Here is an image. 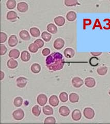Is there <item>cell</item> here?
I'll list each match as a JSON object with an SVG mask.
<instances>
[{"instance_id": "cell-16", "label": "cell", "mask_w": 110, "mask_h": 124, "mask_svg": "<svg viewBox=\"0 0 110 124\" xmlns=\"http://www.w3.org/2000/svg\"><path fill=\"white\" fill-rule=\"evenodd\" d=\"M20 54V51L17 49H13L11 50L9 52V56L11 59H17L19 58Z\"/></svg>"}, {"instance_id": "cell-22", "label": "cell", "mask_w": 110, "mask_h": 124, "mask_svg": "<svg viewBox=\"0 0 110 124\" xmlns=\"http://www.w3.org/2000/svg\"><path fill=\"white\" fill-rule=\"evenodd\" d=\"M47 30L50 33L53 34H56L58 31L57 26L53 23H50L47 25Z\"/></svg>"}, {"instance_id": "cell-36", "label": "cell", "mask_w": 110, "mask_h": 124, "mask_svg": "<svg viewBox=\"0 0 110 124\" xmlns=\"http://www.w3.org/2000/svg\"><path fill=\"white\" fill-rule=\"evenodd\" d=\"M56 123V119L53 116H50V117H47L44 121L45 124H55Z\"/></svg>"}, {"instance_id": "cell-39", "label": "cell", "mask_w": 110, "mask_h": 124, "mask_svg": "<svg viewBox=\"0 0 110 124\" xmlns=\"http://www.w3.org/2000/svg\"><path fill=\"white\" fill-rule=\"evenodd\" d=\"M1 55H5L7 51V49L6 47V46L4 45H1Z\"/></svg>"}, {"instance_id": "cell-14", "label": "cell", "mask_w": 110, "mask_h": 124, "mask_svg": "<svg viewBox=\"0 0 110 124\" xmlns=\"http://www.w3.org/2000/svg\"><path fill=\"white\" fill-rule=\"evenodd\" d=\"M49 102L51 106L55 107L57 106L59 104V99L57 96L56 95H52L50 97Z\"/></svg>"}, {"instance_id": "cell-30", "label": "cell", "mask_w": 110, "mask_h": 124, "mask_svg": "<svg viewBox=\"0 0 110 124\" xmlns=\"http://www.w3.org/2000/svg\"><path fill=\"white\" fill-rule=\"evenodd\" d=\"M108 68L106 66H102L99 67L97 69V72L100 76H104L108 72Z\"/></svg>"}, {"instance_id": "cell-18", "label": "cell", "mask_w": 110, "mask_h": 124, "mask_svg": "<svg viewBox=\"0 0 110 124\" xmlns=\"http://www.w3.org/2000/svg\"><path fill=\"white\" fill-rule=\"evenodd\" d=\"M54 22L58 26H63L65 23V19L62 16H58L54 18Z\"/></svg>"}, {"instance_id": "cell-10", "label": "cell", "mask_w": 110, "mask_h": 124, "mask_svg": "<svg viewBox=\"0 0 110 124\" xmlns=\"http://www.w3.org/2000/svg\"><path fill=\"white\" fill-rule=\"evenodd\" d=\"M64 54L65 56L67 59H71L75 54L74 50L71 48H67L65 49L64 51Z\"/></svg>"}, {"instance_id": "cell-15", "label": "cell", "mask_w": 110, "mask_h": 124, "mask_svg": "<svg viewBox=\"0 0 110 124\" xmlns=\"http://www.w3.org/2000/svg\"><path fill=\"white\" fill-rule=\"evenodd\" d=\"M72 118L73 120L75 121H78L80 120V119L82 117V114L81 111L78 110V109H76L73 111L72 112Z\"/></svg>"}, {"instance_id": "cell-35", "label": "cell", "mask_w": 110, "mask_h": 124, "mask_svg": "<svg viewBox=\"0 0 110 124\" xmlns=\"http://www.w3.org/2000/svg\"><path fill=\"white\" fill-rule=\"evenodd\" d=\"M38 49L39 48L37 47V46L34 43L30 44L29 46V51L32 53H36L38 51Z\"/></svg>"}, {"instance_id": "cell-19", "label": "cell", "mask_w": 110, "mask_h": 124, "mask_svg": "<svg viewBox=\"0 0 110 124\" xmlns=\"http://www.w3.org/2000/svg\"><path fill=\"white\" fill-rule=\"evenodd\" d=\"M77 14L73 11H70L67 13L66 15V18L67 20L70 22H72L74 21L77 18Z\"/></svg>"}, {"instance_id": "cell-6", "label": "cell", "mask_w": 110, "mask_h": 124, "mask_svg": "<svg viewBox=\"0 0 110 124\" xmlns=\"http://www.w3.org/2000/svg\"><path fill=\"white\" fill-rule=\"evenodd\" d=\"M72 84L74 87L79 88L83 85L84 81L80 78L76 77L72 79Z\"/></svg>"}, {"instance_id": "cell-23", "label": "cell", "mask_w": 110, "mask_h": 124, "mask_svg": "<svg viewBox=\"0 0 110 124\" xmlns=\"http://www.w3.org/2000/svg\"><path fill=\"white\" fill-rule=\"evenodd\" d=\"M18 17L17 14L14 11H10L7 14L6 18L8 20H14Z\"/></svg>"}, {"instance_id": "cell-17", "label": "cell", "mask_w": 110, "mask_h": 124, "mask_svg": "<svg viewBox=\"0 0 110 124\" xmlns=\"http://www.w3.org/2000/svg\"><path fill=\"white\" fill-rule=\"evenodd\" d=\"M7 66L10 69H15L18 66V63L14 59H10L7 61Z\"/></svg>"}, {"instance_id": "cell-20", "label": "cell", "mask_w": 110, "mask_h": 124, "mask_svg": "<svg viewBox=\"0 0 110 124\" xmlns=\"http://www.w3.org/2000/svg\"><path fill=\"white\" fill-rule=\"evenodd\" d=\"M31 59V55L29 52L27 51H23L21 54V59L24 62H27L30 61Z\"/></svg>"}, {"instance_id": "cell-43", "label": "cell", "mask_w": 110, "mask_h": 124, "mask_svg": "<svg viewBox=\"0 0 110 124\" xmlns=\"http://www.w3.org/2000/svg\"><path fill=\"white\" fill-rule=\"evenodd\" d=\"M109 95H110V90H109Z\"/></svg>"}, {"instance_id": "cell-1", "label": "cell", "mask_w": 110, "mask_h": 124, "mask_svg": "<svg viewBox=\"0 0 110 124\" xmlns=\"http://www.w3.org/2000/svg\"><path fill=\"white\" fill-rule=\"evenodd\" d=\"M46 63L47 67L50 70H60L64 66L63 56L59 52H53L47 57Z\"/></svg>"}, {"instance_id": "cell-7", "label": "cell", "mask_w": 110, "mask_h": 124, "mask_svg": "<svg viewBox=\"0 0 110 124\" xmlns=\"http://www.w3.org/2000/svg\"><path fill=\"white\" fill-rule=\"evenodd\" d=\"M27 79L26 78L20 77H19L16 80L17 86L19 88H23L24 87L27 83Z\"/></svg>"}, {"instance_id": "cell-28", "label": "cell", "mask_w": 110, "mask_h": 124, "mask_svg": "<svg viewBox=\"0 0 110 124\" xmlns=\"http://www.w3.org/2000/svg\"><path fill=\"white\" fill-rule=\"evenodd\" d=\"M17 5V3L16 0H8L6 2V6L8 9H13L15 8Z\"/></svg>"}, {"instance_id": "cell-5", "label": "cell", "mask_w": 110, "mask_h": 124, "mask_svg": "<svg viewBox=\"0 0 110 124\" xmlns=\"http://www.w3.org/2000/svg\"><path fill=\"white\" fill-rule=\"evenodd\" d=\"M48 101V98L46 95L41 94L37 97V102L40 106H44Z\"/></svg>"}, {"instance_id": "cell-40", "label": "cell", "mask_w": 110, "mask_h": 124, "mask_svg": "<svg viewBox=\"0 0 110 124\" xmlns=\"http://www.w3.org/2000/svg\"><path fill=\"white\" fill-rule=\"evenodd\" d=\"M50 52H51V51H50V49L47 48L44 49L42 51V54H43V55L45 56H47L49 55L50 54Z\"/></svg>"}, {"instance_id": "cell-25", "label": "cell", "mask_w": 110, "mask_h": 124, "mask_svg": "<svg viewBox=\"0 0 110 124\" xmlns=\"http://www.w3.org/2000/svg\"><path fill=\"white\" fill-rule=\"evenodd\" d=\"M79 100V96L76 93H72L69 95V101L71 103L78 102Z\"/></svg>"}, {"instance_id": "cell-31", "label": "cell", "mask_w": 110, "mask_h": 124, "mask_svg": "<svg viewBox=\"0 0 110 124\" xmlns=\"http://www.w3.org/2000/svg\"><path fill=\"white\" fill-rule=\"evenodd\" d=\"M64 3L66 6L72 7L76 6L78 2L77 0H65Z\"/></svg>"}, {"instance_id": "cell-13", "label": "cell", "mask_w": 110, "mask_h": 124, "mask_svg": "<svg viewBox=\"0 0 110 124\" xmlns=\"http://www.w3.org/2000/svg\"><path fill=\"white\" fill-rule=\"evenodd\" d=\"M19 36L23 40L29 41L31 39V37L28 31L26 30H22L19 33Z\"/></svg>"}, {"instance_id": "cell-11", "label": "cell", "mask_w": 110, "mask_h": 124, "mask_svg": "<svg viewBox=\"0 0 110 124\" xmlns=\"http://www.w3.org/2000/svg\"><path fill=\"white\" fill-rule=\"evenodd\" d=\"M59 113L64 117H66L69 115L70 111L69 108L66 106H62L59 108Z\"/></svg>"}, {"instance_id": "cell-38", "label": "cell", "mask_w": 110, "mask_h": 124, "mask_svg": "<svg viewBox=\"0 0 110 124\" xmlns=\"http://www.w3.org/2000/svg\"><path fill=\"white\" fill-rule=\"evenodd\" d=\"M7 35L5 33L1 32V43L3 44L5 42L7 39Z\"/></svg>"}, {"instance_id": "cell-26", "label": "cell", "mask_w": 110, "mask_h": 124, "mask_svg": "<svg viewBox=\"0 0 110 124\" xmlns=\"http://www.w3.org/2000/svg\"><path fill=\"white\" fill-rule=\"evenodd\" d=\"M30 32L31 34V35L34 37H38L40 36V31H39V30L38 28H35V27H33V28H31L30 30Z\"/></svg>"}, {"instance_id": "cell-9", "label": "cell", "mask_w": 110, "mask_h": 124, "mask_svg": "<svg viewBox=\"0 0 110 124\" xmlns=\"http://www.w3.org/2000/svg\"><path fill=\"white\" fill-rule=\"evenodd\" d=\"M85 84L89 88H93L95 86L96 81L93 78L88 77L85 79Z\"/></svg>"}, {"instance_id": "cell-29", "label": "cell", "mask_w": 110, "mask_h": 124, "mask_svg": "<svg viewBox=\"0 0 110 124\" xmlns=\"http://www.w3.org/2000/svg\"><path fill=\"white\" fill-rule=\"evenodd\" d=\"M32 112L34 116L38 117L41 113V108L39 106L35 105L33 107Z\"/></svg>"}, {"instance_id": "cell-37", "label": "cell", "mask_w": 110, "mask_h": 124, "mask_svg": "<svg viewBox=\"0 0 110 124\" xmlns=\"http://www.w3.org/2000/svg\"><path fill=\"white\" fill-rule=\"evenodd\" d=\"M34 43L37 46L39 49L42 48L44 46V42L41 39H37L34 41Z\"/></svg>"}, {"instance_id": "cell-42", "label": "cell", "mask_w": 110, "mask_h": 124, "mask_svg": "<svg viewBox=\"0 0 110 124\" xmlns=\"http://www.w3.org/2000/svg\"><path fill=\"white\" fill-rule=\"evenodd\" d=\"M5 77V74L2 71H1V80H2Z\"/></svg>"}, {"instance_id": "cell-27", "label": "cell", "mask_w": 110, "mask_h": 124, "mask_svg": "<svg viewBox=\"0 0 110 124\" xmlns=\"http://www.w3.org/2000/svg\"><path fill=\"white\" fill-rule=\"evenodd\" d=\"M41 38L46 42H49L52 38V35L50 33L46 32H43L41 34Z\"/></svg>"}, {"instance_id": "cell-32", "label": "cell", "mask_w": 110, "mask_h": 124, "mask_svg": "<svg viewBox=\"0 0 110 124\" xmlns=\"http://www.w3.org/2000/svg\"><path fill=\"white\" fill-rule=\"evenodd\" d=\"M99 60L96 56H94L91 57L89 60V64L92 66L96 67L99 64Z\"/></svg>"}, {"instance_id": "cell-3", "label": "cell", "mask_w": 110, "mask_h": 124, "mask_svg": "<svg viewBox=\"0 0 110 124\" xmlns=\"http://www.w3.org/2000/svg\"><path fill=\"white\" fill-rule=\"evenodd\" d=\"M85 117L88 119H93L95 116V111L91 108H86L83 111Z\"/></svg>"}, {"instance_id": "cell-8", "label": "cell", "mask_w": 110, "mask_h": 124, "mask_svg": "<svg viewBox=\"0 0 110 124\" xmlns=\"http://www.w3.org/2000/svg\"><path fill=\"white\" fill-rule=\"evenodd\" d=\"M29 9V5L24 2H21L18 4L17 9L20 13H25Z\"/></svg>"}, {"instance_id": "cell-34", "label": "cell", "mask_w": 110, "mask_h": 124, "mask_svg": "<svg viewBox=\"0 0 110 124\" xmlns=\"http://www.w3.org/2000/svg\"><path fill=\"white\" fill-rule=\"evenodd\" d=\"M23 103V99L21 97H17L14 100V104L15 107H20L22 106Z\"/></svg>"}, {"instance_id": "cell-4", "label": "cell", "mask_w": 110, "mask_h": 124, "mask_svg": "<svg viewBox=\"0 0 110 124\" xmlns=\"http://www.w3.org/2000/svg\"><path fill=\"white\" fill-rule=\"evenodd\" d=\"M65 41L61 38H58L53 43L54 48L56 50H61L64 46Z\"/></svg>"}, {"instance_id": "cell-33", "label": "cell", "mask_w": 110, "mask_h": 124, "mask_svg": "<svg viewBox=\"0 0 110 124\" xmlns=\"http://www.w3.org/2000/svg\"><path fill=\"white\" fill-rule=\"evenodd\" d=\"M59 97H60V99L62 102H66L67 101L68 99V95L67 93L62 92L59 96Z\"/></svg>"}, {"instance_id": "cell-41", "label": "cell", "mask_w": 110, "mask_h": 124, "mask_svg": "<svg viewBox=\"0 0 110 124\" xmlns=\"http://www.w3.org/2000/svg\"><path fill=\"white\" fill-rule=\"evenodd\" d=\"M91 54H92L93 55H94V56H98L100 55L101 54H102V52H91Z\"/></svg>"}, {"instance_id": "cell-12", "label": "cell", "mask_w": 110, "mask_h": 124, "mask_svg": "<svg viewBox=\"0 0 110 124\" xmlns=\"http://www.w3.org/2000/svg\"><path fill=\"white\" fill-rule=\"evenodd\" d=\"M18 40L17 36L15 35H12L10 36L8 39V44L11 46V47H14L16 46H17L18 44Z\"/></svg>"}, {"instance_id": "cell-2", "label": "cell", "mask_w": 110, "mask_h": 124, "mask_svg": "<svg viewBox=\"0 0 110 124\" xmlns=\"http://www.w3.org/2000/svg\"><path fill=\"white\" fill-rule=\"evenodd\" d=\"M24 112L21 108H18V109L15 110L13 113L14 118L17 121L22 120L24 118Z\"/></svg>"}, {"instance_id": "cell-21", "label": "cell", "mask_w": 110, "mask_h": 124, "mask_svg": "<svg viewBox=\"0 0 110 124\" xmlns=\"http://www.w3.org/2000/svg\"><path fill=\"white\" fill-rule=\"evenodd\" d=\"M43 112L46 115H52L53 114L54 111L53 108L49 106H46L42 108Z\"/></svg>"}, {"instance_id": "cell-24", "label": "cell", "mask_w": 110, "mask_h": 124, "mask_svg": "<svg viewBox=\"0 0 110 124\" xmlns=\"http://www.w3.org/2000/svg\"><path fill=\"white\" fill-rule=\"evenodd\" d=\"M40 65L37 63H34L32 65L31 67V69L32 72L34 73H38L41 71Z\"/></svg>"}]
</instances>
